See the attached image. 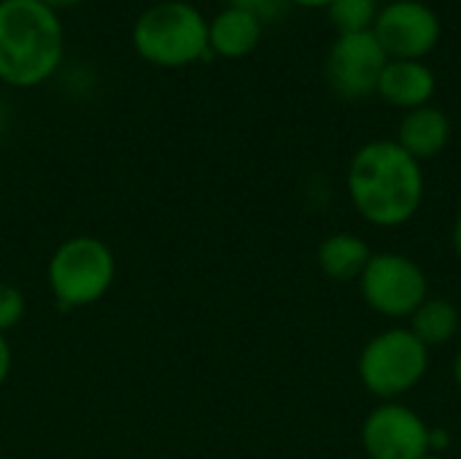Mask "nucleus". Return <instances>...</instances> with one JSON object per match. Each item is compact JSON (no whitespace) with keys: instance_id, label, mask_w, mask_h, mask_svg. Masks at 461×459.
Returning <instances> with one entry per match:
<instances>
[{"instance_id":"obj_2","label":"nucleus","mask_w":461,"mask_h":459,"mask_svg":"<svg viewBox=\"0 0 461 459\" xmlns=\"http://www.w3.org/2000/svg\"><path fill=\"white\" fill-rule=\"evenodd\" d=\"M65 60V24L41 0H0V84L35 89Z\"/></svg>"},{"instance_id":"obj_22","label":"nucleus","mask_w":461,"mask_h":459,"mask_svg":"<svg viewBox=\"0 0 461 459\" xmlns=\"http://www.w3.org/2000/svg\"><path fill=\"white\" fill-rule=\"evenodd\" d=\"M286 3H294L300 8H327L332 0H286Z\"/></svg>"},{"instance_id":"obj_6","label":"nucleus","mask_w":461,"mask_h":459,"mask_svg":"<svg viewBox=\"0 0 461 459\" xmlns=\"http://www.w3.org/2000/svg\"><path fill=\"white\" fill-rule=\"evenodd\" d=\"M365 303L386 319H411L429 298V279L421 265L397 252H378L359 276Z\"/></svg>"},{"instance_id":"obj_9","label":"nucleus","mask_w":461,"mask_h":459,"mask_svg":"<svg viewBox=\"0 0 461 459\" xmlns=\"http://www.w3.org/2000/svg\"><path fill=\"white\" fill-rule=\"evenodd\" d=\"M362 449L370 459H421L429 452V425L411 406H375L362 422Z\"/></svg>"},{"instance_id":"obj_12","label":"nucleus","mask_w":461,"mask_h":459,"mask_svg":"<svg viewBox=\"0 0 461 459\" xmlns=\"http://www.w3.org/2000/svg\"><path fill=\"white\" fill-rule=\"evenodd\" d=\"M394 141L419 162L435 160L451 141V119L446 116V111L435 106L405 111Z\"/></svg>"},{"instance_id":"obj_14","label":"nucleus","mask_w":461,"mask_h":459,"mask_svg":"<svg viewBox=\"0 0 461 459\" xmlns=\"http://www.w3.org/2000/svg\"><path fill=\"white\" fill-rule=\"evenodd\" d=\"M408 322H411L408 330L427 349H435V346H443V344L454 341V335L459 333V306L454 300H448V298H427L413 311V317Z\"/></svg>"},{"instance_id":"obj_4","label":"nucleus","mask_w":461,"mask_h":459,"mask_svg":"<svg viewBox=\"0 0 461 459\" xmlns=\"http://www.w3.org/2000/svg\"><path fill=\"white\" fill-rule=\"evenodd\" d=\"M116 281V254L97 235H70L46 262V284L59 311H81L100 303Z\"/></svg>"},{"instance_id":"obj_7","label":"nucleus","mask_w":461,"mask_h":459,"mask_svg":"<svg viewBox=\"0 0 461 459\" xmlns=\"http://www.w3.org/2000/svg\"><path fill=\"white\" fill-rule=\"evenodd\" d=\"M389 57L373 30L340 32L327 51L324 76L335 95L346 100H365L378 92V78Z\"/></svg>"},{"instance_id":"obj_1","label":"nucleus","mask_w":461,"mask_h":459,"mask_svg":"<svg viewBox=\"0 0 461 459\" xmlns=\"http://www.w3.org/2000/svg\"><path fill=\"white\" fill-rule=\"evenodd\" d=\"M346 189L365 222L394 230L408 225L424 203V168L397 141H370L354 151Z\"/></svg>"},{"instance_id":"obj_3","label":"nucleus","mask_w":461,"mask_h":459,"mask_svg":"<svg viewBox=\"0 0 461 459\" xmlns=\"http://www.w3.org/2000/svg\"><path fill=\"white\" fill-rule=\"evenodd\" d=\"M135 54L165 70L189 68L211 57L208 19L189 0H157L138 14L130 30Z\"/></svg>"},{"instance_id":"obj_13","label":"nucleus","mask_w":461,"mask_h":459,"mask_svg":"<svg viewBox=\"0 0 461 459\" xmlns=\"http://www.w3.org/2000/svg\"><path fill=\"white\" fill-rule=\"evenodd\" d=\"M373 252L367 246V241L357 233H332L321 241L316 262L321 268V273L330 281L338 284H348V281H359V276L365 273L367 262H370Z\"/></svg>"},{"instance_id":"obj_10","label":"nucleus","mask_w":461,"mask_h":459,"mask_svg":"<svg viewBox=\"0 0 461 459\" xmlns=\"http://www.w3.org/2000/svg\"><path fill=\"white\" fill-rule=\"evenodd\" d=\"M435 89H438L435 70L424 60H389L378 78L375 95H381V100H386L394 108L413 111L429 106Z\"/></svg>"},{"instance_id":"obj_23","label":"nucleus","mask_w":461,"mask_h":459,"mask_svg":"<svg viewBox=\"0 0 461 459\" xmlns=\"http://www.w3.org/2000/svg\"><path fill=\"white\" fill-rule=\"evenodd\" d=\"M454 381H456V387H459L461 392V352L456 354V360H454Z\"/></svg>"},{"instance_id":"obj_21","label":"nucleus","mask_w":461,"mask_h":459,"mask_svg":"<svg viewBox=\"0 0 461 459\" xmlns=\"http://www.w3.org/2000/svg\"><path fill=\"white\" fill-rule=\"evenodd\" d=\"M451 243H454L456 257L461 260V211H459V216H456V222H454V230H451Z\"/></svg>"},{"instance_id":"obj_15","label":"nucleus","mask_w":461,"mask_h":459,"mask_svg":"<svg viewBox=\"0 0 461 459\" xmlns=\"http://www.w3.org/2000/svg\"><path fill=\"white\" fill-rule=\"evenodd\" d=\"M378 0H332L327 5V19L340 32H365L373 30L378 16Z\"/></svg>"},{"instance_id":"obj_5","label":"nucleus","mask_w":461,"mask_h":459,"mask_svg":"<svg viewBox=\"0 0 461 459\" xmlns=\"http://www.w3.org/2000/svg\"><path fill=\"white\" fill-rule=\"evenodd\" d=\"M429 371V349L408 330L389 327L373 335L357 360L362 387L381 403H392L413 392Z\"/></svg>"},{"instance_id":"obj_25","label":"nucleus","mask_w":461,"mask_h":459,"mask_svg":"<svg viewBox=\"0 0 461 459\" xmlns=\"http://www.w3.org/2000/svg\"><path fill=\"white\" fill-rule=\"evenodd\" d=\"M421 459H443L440 454H427V457H421Z\"/></svg>"},{"instance_id":"obj_18","label":"nucleus","mask_w":461,"mask_h":459,"mask_svg":"<svg viewBox=\"0 0 461 459\" xmlns=\"http://www.w3.org/2000/svg\"><path fill=\"white\" fill-rule=\"evenodd\" d=\"M11 371H14V349L8 335L0 333V387L11 379Z\"/></svg>"},{"instance_id":"obj_16","label":"nucleus","mask_w":461,"mask_h":459,"mask_svg":"<svg viewBox=\"0 0 461 459\" xmlns=\"http://www.w3.org/2000/svg\"><path fill=\"white\" fill-rule=\"evenodd\" d=\"M24 317H27V295L11 281H0V333L8 335L24 322Z\"/></svg>"},{"instance_id":"obj_20","label":"nucleus","mask_w":461,"mask_h":459,"mask_svg":"<svg viewBox=\"0 0 461 459\" xmlns=\"http://www.w3.org/2000/svg\"><path fill=\"white\" fill-rule=\"evenodd\" d=\"M41 3H43V5H49L51 11H57V14H59V11H65V8L81 5L84 0H41Z\"/></svg>"},{"instance_id":"obj_19","label":"nucleus","mask_w":461,"mask_h":459,"mask_svg":"<svg viewBox=\"0 0 461 459\" xmlns=\"http://www.w3.org/2000/svg\"><path fill=\"white\" fill-rule=\"evenodd\" d=\"M451 446V433L443 430V427H429V452L432 454H440Z\"/></svg>"},{"instance_id":"obj_17","label":"nucleus","mask_w":461,"mask_h":459,"mask_svg":"<svg viewBox=\"0 0 461 459\" xmlns=\"http://www.w3.org/2000/svg\"><path fill=\"white\" fill-rule=\"evenodd\" d=\"M230 5H238V8L254 14L265 24V19H276L286 8V0H230Z\"/></svg>"},{"instance_id":"obj_24","label":"nucleus","mask_w":461,"mask_h":459,"mask_svg":"<svg viewBox=\"0 0 461 459\" xmlns=\"http://www.w3.org/2000/svg\"><path fill=\"white\" fill-rule=\"evenodd\" d=\"M5 124H8V108H5V103L0 100V133L5 130Z\"/></svg>"},{"instance_id":"obj_11","label":"nucleus","mask_w":461,"mask_h":459,"mask_svg":"<svg viewBox=\"0 0 461 459\" xmlns=\"http://www.w3.org/2000/svg\"><path fill=\"white\" fill-rule=\"evenodd\" d=\"M262 41V22L238 8L224 5L213 19H208V49L224 60H243L249 57Z\"/></svg>"},{"instance_id":"obj_8","label":"nucleus","mask_w":461,"mask_h":459,"mask_svg":"<svg viewBox=\"0 0 461 459\" xmlns=\"http://www.w3.org/2000/svg\"><path fill=\"white\" fill-rule=\"evenodd\" d=\"M373 32L389 60H424L443 38V22L421 0H392L378 11Z\"/></svg>"}]
</instances>
